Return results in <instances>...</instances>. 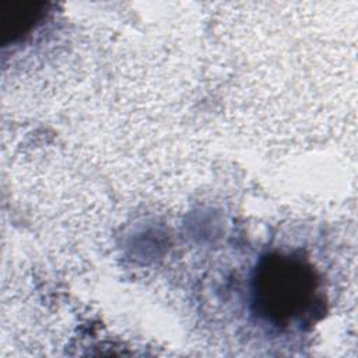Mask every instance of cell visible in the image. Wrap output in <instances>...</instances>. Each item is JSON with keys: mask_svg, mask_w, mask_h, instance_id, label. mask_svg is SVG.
Instances as JSON below:
<instances>
[{"mask_svg": "<svg viewBox=\"0 0 358 358\" xmlns=\"http://www.w3.org/2000/svg\"><path fill=\"white\" fill-rule=\"evenodd\" d=\"M316 298L317 280L303 260L270 255L259 264L255 277V303L267 320L280 324L302 317Z\"/></svg>", "mask_w": 358, "mask_h": 358, "instance_id": "1", "label": "cell"}]
</instances>
